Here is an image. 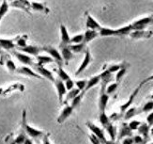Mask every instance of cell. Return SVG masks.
<instances>
[{
	"mask_svg": "<svg viewBox=\"0 0 153 144\" xmlns=\"http://www.w3.org/2000/svg\"><path fill=\"white\" fill-rule=\"evenodd\" d=\"M16 48L15 45V38L12 39H1L0 38V54H2V49L7 51H11Z\"/></svg>",
	"mask_w": 153,
	"mask_h": 144,
	"instance_id": "cell-15",
	"label": "cell"
},
{
	"mask_svg": "<svg viewBox=\"0 0 153 144\" xmlns=\"http://www.w3.org/2000/svg\"><path fill=\"white\" fill-rule=\"evenodd\" d=\"M131 136H132V130L129 127V124L126 122L122 123L120 130H119V132L117 134V139L121 140L122 137H127Z\"/></svg>",
	"mask_w": 153,
	"mask_h": 144,
	"instance_id": "cell-21",
	"label": "cell"
},
{
	"mask_svg": "<svg viewBox=\"0 0 153 144\" xmlns=\"http://www.w3.org/2000/svg\"><path fill=\"white\" fill-rule=\"evenodd\" d=\"M15 38V45L16 48H20V47H25L26 46V42H27L28 36L27 35H21V36H17L14 37Z\"/></svg>",
	"mask_w": 153,
	"mask_h": 144,
	"instance_id": "cell-30",
	"label": "cell"
},
{
	"mask_svg": "<svg viewBox=\"0 0 153 144\" xmlns=\"http://www.w3.org/2000/svg\"><path fill=\"white\" fill-rule=\"evenodd\" d=\"M31 10H35V11H39V12H43L45 14H48L50 12V10L47 8L46 3H42V2H36L33 1L31 2Z\"/></svg>",
	"mask_w": 153,
	"mask_h": 144,
	"instance_id": "cell-20",
	"label": "cell"
},
{
	"mask_svg": "<svg viewBox=\"0 0 153 144\" xmlns=\"http://www.w3.org/2000/svg\"><path fill=\"white\" fill-rule=\"evenodd\" d=\"M22 130H24L25 133L27 135V137H31L32 140L42 139L43 136L45 135V133L42 130L36 129L27 123V121H26V111H25V109L23 110V114H22Z\"/></svg>",
	"mask_w": 153,
	"mask_h": 144,
	"instance_id": "cell-1",
	"label": "cell"
},
{
	"mask_svg": "<svg viewBox=\"0 0 153 144\" xmlns=\"http://www.w3.org/2000/svg\"><path fill=\"white\" fill-rule=\"evenodd\" d=\"M0 64L1 65H5V66L7 67V69H8L10 72H11V73H15L16 70H17V67L15 63L13 62V60H11V58L10 57V56L8 54H1V57H0Z\"/></svg>",
	"mask_w": 153,
	"mask_h": 144,
	"instance_id": "cell-12",
	"label": "cell"
},
{
	"mask_svg": "<svg viewBox=\"0 0 153 144\" xmlns=\"http://www.w3.org/2000/svg\"><path fill=\"white\" fill-rule=\"evenodd\" d=\"M141 109H142V112H145V113L150 112V111H152V109H153V100L151 99L150 101L146 103L144 106L141 107Z\"/></svg>",
	"mask_w": 153,
	"mask_h": 144,
	"instance_id": "cell-40",
	"label": "cell"
},
{
	"mask_svg": "<svg viewBox=\"0 0 153 144\" xmlns=\"http://www.w3.org/2000/svg\"><path fill=\"white\" fill-rule=\"evenodd\" d=\"M150 98H151V99L153 100V94H151V96H150Z\"/></svg>",
	"mask_w": 153,
	"mask_h": 144,
	"instance_id": "cell-56",
	"label": "cell"
},
{
	"mask_svg": "<svg viewBox=\"0 0 153 144\" xmlns=\"http://www.w3.org/2000/svg\"><path fill=\"white\" fill-rule=\"evenodd\" d=\"M123 64H113V65H110V66L107 68V70L110 72V73H117V72L122 67Z\"/></svg>",
	"mask_w": 153,
	"mask_h": 144,
	"instance_id": "cell-44",
	"label": "cell"
},
{
	"mask_svg": "<svg viewBox=\"0 0 153 144\" xmlns=\"http://www.w3.org/2000/svg\"><path fill=\"white\" fill-rule=\"evenodd\" d=\"M42 51L48 53L50 57H52L53 58H54L55 62L58 65V66L61 67L63 65L64 60H63V57H62L61 54L59 53L57 49L53 47L52 45H44V46L42 47Z\"/></svg>",
	"mask_w": 153,
	"mask_h": 144,
	"instance_id": "cell-3",
	"label": "cell"
},
{
	"mask_svg": "<svg viewBox=\"0 0 153 144\" xmlns=\"http://www.w3.org/2000/svg\"><path fill=\"white\" fill-rule=\"evenodd\" d=\"M132 31H134V28H132L131 24H130L127 25H124L122 28L115 29V36H118V37L127 36V35H130V33Z\"/></svg>",
	"mask_w": 153,
	"mask_h": 144,
	"instance_id": "cell-23",
	"label": "cell"
},
{
	"mask_svg": "<svg viewBox=\"0 0 153 144\" xmlns=\"http://www.w3.org/2000/svg\"><path fill=\"white\" fill-rule=\"evenodd\" d=\"M1 20H2V19H1V18H0V21H1Z\"/></svg>",
	"mask_w": 153,
	"mask_h": 144,
	"instance_id": "cell-59",
	"label": "cell"
},
{
	"mask_svg": "<svg viewBox=\"0 0 153 144\" xmlns=\"http://www.w3.org/2000/svg\"><path fill=\"white\" fill-rule=\"evenodd\" d=\"M10 52L17 58V60L20 62L23 63L24 65H26V66H29V67H34L35 66L36 62L33 61L32 57L29 55H27V54H23L22 52H20L18 50H14V49L10 51Z\"/></svg>",
	"mask_w": 153,
	"mask_h": 144,
	"instance_id": "cell-4",
	"label": "cell"
},
{
	"mask_svg": "<svg viewBox=\"0 0 153 144\" xmlns=\"http://www.w3.org/2000/svg\"><path fill=\"white\" fill-rule=\"evenodd\" d=\"M118 87V83L117 82H114V83H111L110 85H108L107 87H106V93H107V94H112L114 93L115 91L117 90Z\"/></svg>",
	"mask_w": 153,
	"mask_h": 144,
	"instance_id": "cell-41",
	"label": "cell"
},
{
	"mask_svg": "<svg viewBox=\"0 0 153 144\" xmlns=\"http://www.w3.org/2000/svg\"><path fill=\"white\" fill-rule=\"evenodd\" d=\"M143 86L142 84H140L139 86L134 90V93H132L131 94V96L129 97V99L127 100V102H125L122 106L120 107V111H121V113H123V112H125L126 110H127L129 107H130V106H131V104H132V102H134V98L136 97V95L138 94V93H139V90H140V89H141V87Z\"/></svg>",
	"mask_w": 153,
	"mask_h": 144,
	"instance_id": "cell-19",
	"label": "cell"
},
{
	"mask_svg": "<svg viewBox=\"0 0 153 144\" xmlns=\"http://www.w3.org/2000/svg\"><path fill=\"white\" fill-rule=\"evenodd\" d=\"M36 60H37V64L39 65H42V66H44L46 64H49V63H53L55 62L54 58L50 56H42V55H39L36 57Z\"/></svg>",
	"mask_w": 153,
	"mask_h": 144,
	"instance_id": "cell-29",
	"label": "cell"
},
{
	"mask_svg": "<svg viewBox=\"0 0 153 144\" xmlns=\"http://www.w3.org/2000/svg\"><path fill=\"white\" fill-rule=\"evenodd\" d=\"M102 88H101V93H100L99 96V111L100 113L105 112L106 107H107V104L109 101V94L106 93V85L101 84Z\"/></svg>",
	"mask_w": 153,
	"mask_h": 144,
	"instance_id": "cell-2",
	"label": "cell"
},
{
	"mask_svg": "<svg viewBox=\"0 0 153 144\" xmlns=\"http://www.w3.org/2000/svg\"><path fill=\"white\" fill-rule=\"evenodd\" d=\"M26 137H27V135H26V134L25 133V131H24V130H22V131H21V133H19V135H18L13 140H14V142H15L16 144H24V142H25V140Z\"/></svg>",
	"mask_w": 153,
	"mask_h": 144,
	"instance_id": "cell-37",
	"label": "cell"
},
{
	"mask_svg": "<svg viewBox=\"0 0 153 144\" xmlns=\"http://www.w3.org/2000/svg\"><path fill=\"white\" fill-rule=\"evenodd\" d=\"M24 144H33V140H31V137H26Z\"/></svg>",
	"mask_w": 153,
	"mask_h": 144,
	"instance_id": "cell-53",
	"label": "cell"
},
{
	"mask_svg": "<svg viewBox=\"0 0 153 144\" xmlns=\"http://www.w3.org/2000/svg\"><path fill=\"white\" fill-rule=\"evenodd\" d=\"M9 1H10V2H11V1H13V0H9Z\"/></svg>",
	"mask_w": 153,
	"mask_h": 144,
	"instance_id": "cell-58",
	"label": "cell"
},
{
	"mask_svg": "<svg viewBox=\"0 0 153 144\" xmlns=\"http://www.w3.org/2000/svg\"><path fill=\"white\" fill-rule=\"evenodd\" d=\"M93 58H92V56L90 54V51L88 48H86L85 50V57H84V60L82 61V63L80 64V66L78 67L77 71L75 72V75H79L80 74H82L83 72L88 68V65L92 62Z\"/></svg>",
	"mask_w": 153,
	"mask_h": 144,
	"instance_id": "cell-9",
	"label": "cell"
},
{
	"mask_svg": "<svg viewBox=\"0 0 153 144\" xmlns=\"http://www.w3.org/2000/svg\"><path fill=\"white\" fill-rule=\"evenodd\" d=\"M149 81H153V75H151L150 76H149L148 78H146V79L144 80V81H142L141 82V84L142 85H144L145 83H147V82H149Z\"/></svg>",
	"mask_w": 153,
	"mask_h": 144,
	"instance_id": "cell-52",
	"label": "cell"
},
{
	"mask_svg": "<svg viewBox=\"0 0 153 144\" xmlns=\"http://www.w3.org/2000/svg\"><path fill=\"white\" fill-rule=\"evenodd\" d=\"M69 47L71 50L72 53H82L86 48H85V43H76V44H69Z\"/></svg>",
	"mask_w": 153,
	"mask_h": 144,
	"instance_id": "cell-32",
	"label": "cell"
},
{
	"mask_svg": "<svg viewBox=\"0 0 153 144\" xmlns=\"http://www.w3.org/2000/svg\"><path fill=\"white\" fill-rule=\"evenodd\" d=\"M149 144H153V143H149Z\"/></svg>",
	"mask_w": 153,
	"mask_h": 144,
	"instance_id": "cell-60",
	"label": "cell"
},
{
	"mask_svg": "<svg viewBox=\"0 0 153 144\" xmlns=\"http://www.w3.org/2000/svg\"><path fill=\"white\" fill-rule=\"evenodd\" d=\"M122 144H134V139H132V137H125L122 141Z\"/></svg>",
	"mask_w": 153,
	"mask_h": 144,
	"instance_id": "cell-51",
	"label": "cell"
},
{
	"mask_svg": "<svg viewBox=\"0 0 153 144\" xmlns=\"http://www.w3.org/2000/svg\"><path fill=\"white\" fill-rule=\"evenodd\" d=\"M132 139H134V144H139V143H142V142L146 141L144 140V137L141 135L134 136V137H132Z\"/></svg>",
	"mask_w": 153,
	"mask_h": 144,
	"instance_id": "cell-47",
	"label": "cell"
},
{
	"mask_svg": "<svg viewBox=\"0 0 153 144\" xmlns=\"http://www.w3.org/2000/svg\"><path fill=\"white\" fill-rule=\"evenodd\" d=\"M75 108L71 106V104H65L64 108L61 110L60 114H59V116L57 117V122L58 123H63L66 120L68 119V118L72 114V112H74V110Z\"/></svg>",
	"mask_w": 153,
	"mask_h": 144,
	"instance_id": "cell-13",
	"label": "cell"
},
{
	"mask_svg": "<svg viewBox=\"0 0 153 144\" xmlns=\"http://www.w3.org/2000/svg\"><path fill=\"white\" fill-rule=\"evenodd\" d=\"M129 124V127L132 130V131H134V130H137V128L139 127V125L141 124V122H139V121H131Z\"/></svg>",
	"mask_w": 153,
	"mask_h": 144,
	"instance_id": "cell-46",
	"label": "cell"
},
{
	"mask_svg": "<svg viewBox=\"0 0 153 144\" xmlns=\"http://www.w3.org/2000/svg\"><path fill=\"white\" fill-rule=\"evenodd\" d=\"M137 131L139 135H141L144 140H149V135L150 133V128H149V125L148 123H141L139 127L137 128Z\"/></svg>",
	"mask_w": 153,
	"mask_h": 144,
	"instance_id": "cell-26",
	"label": "cell"
},
{
	"mask_svg": "<svg viewBox=\"0 0 153 144\" xmlns=\"http://www.w3.org/2000/svg\"><path fill=\"white\" fill-rule=\"evenodd\" d=\"M100 76H101V84H104L106 86H107V83H109L113 79L112 73H110L107 69L103 71L102 74H100Z\"/></svg>",
	"mask_w": 153,
	"mask_h": 144,
	"instance_id": "cell-31",
	"label": "cell"
},
{
	"mask_svg": "<svg viewBox=\"0 0 153 144\" xmlns=\"http://www.w3.org/2000/svg\"><path fill=\"white\" fill-rule=\"evenodd\" d=\"M126 72H127V66H124V65H122V67L117 72V75H116V82L118 83L119 81H120V79L124 76V75L126 74Z\"/></svg>",
	"mask_w": 153,
	"mask_h": 144,
	"instance_id": "cell-38",
	"label": "cell"
},
{
	"mask_svg": "<svg viewBox=\"0 0 153 144\" xmlns=\"http://www.w3.org/2000/svg\"><path fill=\"white\" fill-rule=\"evenodd\" d=\"M86 126H88V129L93 133V135L98 137V140L101 141V143H106V142H107V140H106V139H105L103 130L102 128H100L99 126L96 125V124L89 122H86Z\"/></svg>",
	"mask_w": 153,
	"mask_h": 144,
	"instance_id": "cell-8",
	"label": "cell"
},
{
	"mask_svg": "<svg viewBox=\"0 0 153 144\" xmlns=\"http://www.w3.org/2000/svg\"><path fill=\"white\" fill-rule=\"evenodd\" d=\"M10 7L22 10L31 15V2L28 0H13V1L10 2Z\"/></svg>",
	"mask_w": 153,
	"mask_h": 144,
	"instance_id": "cell-6",
	"label": "cell"
},
{
	"mask_svg": "<svg viewBox=\"0 0 153 144\" xmlns=\"http://www.w3.org/2000/svg\"><path fill=\"white\" fill-rule=\"evenodd\" d=\"M99 120H100V122H101V124L102 125V127H106L108 125V124L111 122V120L110 118L106 115L105 112H102V113H100V117H99Z\"/></svg>",
	"mask_w": 153,
	"mask_h": 144,
	"instance_id": "cell-36",
	"label": "cell"
},
{
	"mask_svg": "<svg viewBox=\"0 0 153 144\" xmlns=\"http://www.w3.org/2000/svg\"><path fill=\"white\" fill-rule=\"evenodd\" d=\"M86 84H88V80H77L75 82V85L77 89H79L80 90H85V87H86Z\"/></svg>",
	"mask_w": 153,
	"mask_h": 144,
	"instance_id": "cell-43",
	"label": "cell"
},
{
	"mask_svg": "<svg viewBox=\"0 0 153 144\" xmlns=\"http://www.w3.org/2000/svg\"><path fill=\"white\" fill-rule=\"evenodd\" d=\"M10 10V4L8 2V0H3L1 5H0V18H3Z\"/></svg>",
	"mask_w": 153,
	"mask_h": 144,
	"instance_id": "cell-34",
	"label": "cell"
},
{
	"mask_svg": "<svg viewBox=\"0 0 153 144\" xmlns=\"http://www.w3.org/2000/svg\"><path fill=\"white\" fill-rule=\"evenodd\" d=\"M146 143V141H144V142H142V143H139V144H145Z\"/></svg>",
	"mask_w": 153,
	"mask_h": 144,
	"instance_id": "cell-57",
	"label": "cell"
},
{
	"mask_svg": "<svg viewBox=\"0 0 153 144\" xmlns=\"http://www.w3.org/2000/svg\"><path fill=\"white\" fill-rule=\"evenodd\" d=\"M83 96H84V93H80L79 95H77V96L74 98V99L71 102V106L74 107V108H76V107L79 106V104H80V103H81Z\"/></svg>",
	"mask_w": 153,
	"mask_h": 144,
	"instance_id": "cell-42",
	"label": "cell"
},
{
	"mask_svg": "<svg viewBox=\"0 0 153 144\" xmlns=\"http://www.w3.org/2000/svg\"><path fill=\"white\" fill-rule=\"evenodd\" d=\"M55 72L56 73V75H57V76H58V78H60V79L62 80V81H66V80H68V79H70V75L66 73V72L62 69V67H60V66H58L56 70H55Z\"/></svg>",
	"mask_w": 153,
	"mask_h": 144,
	"instance_id": "cell-35",
	"label": "cell"
},
{
	"mask_svg": "<svg viewBox=\"0 0 153 144\" xmlns=\"http://www.w3.org/2000/svg\"><path fill=\"white\" fill-rule=\"evenodd\" d=\"M147 122H148V124L150 126H153V111L151 113H149L147 117Z\"/></svg>",
	"mask_w": 153,
	"mask_h": 144,
	"instance_id": "cell-49",
	"label": "cell"
},
{
	"mask_svg": "<svg viewBox=\"0 0 153 144\" xmlns=\"http://www.w3.org/2000/svg\"><path fill=\"white\" fill-rule=\"evenodd\" d=\"M140 113H142V109L141 108L136 107H130V108H128L127 110L125 111L124 119L125 120H130V119H131V118H134V116L140 114Z\"/></svg>",
	"mask_w": 153,
	"mask_h": 144,
	"instance_id": "cell-27",
	"label": "cell"
},
{
	"mask_svg": "<svg viewBox=\"0 0 153 144\" xmlns=\"http://www.w3.org/2000/svg\"><path fill=\"white\" fill-rule=\"evenodd\" d=\"M54 84H55L56 89L59 103L62 104L63 99H64V95H66V93H67V89H66V87H65V83H64V81H62L60 79V78H56L54 82Z\"/></svg>",
	"mask_w": 153,
	"mask_h": 144,
	"instance_id": "cell-11",
	"label": "cell"
},
{
	"mask_svg": "<svg viewBox=\"0 0 153 144\" xmlns=\"http://www.w3.org/2000/svg\"><path fill=\"white\" fill-rule=\"evenodd\" d=\"M60 39H61L60 44H65V45L71 44V37L69 35L67 28L64 25H60Z\"/></svg>",
	"mask_w": 153,
	"mask_h": 144,
	"instance_id": "cell-22",
	"label": "cell"
},
{
	"mask_svg": "<svg viewBox=\"0 0 153 144\" xmlns=\"http://www.w3.org/2000/svg\"><path fill=\"white\" fill-rule=\"evenodd\" d=\"M89 140H90V141L92 142V144H102L101 141H100V140H98V137H97L96 136H94V135L89 136Z\"/></svg>",
	"mask_w": 153,
	"mask_h": 144,
	"instance_id": "cell-48",
	"label": "cell"
},
{
	"mask_svg": "<svg viewBox=\"0 0 153 144\" xmlns=\"http://www.w3.org/2000/svg\"><path fill=\"white\" fill-rule=\"evenodd\" d=\"M80 93H81V90H80L79 89H77V88H75V89H74H74H71V90H69V93H66V98H65V100L63 101L62 104H68L69 102H71V101L74 100L77 95H79Z\"/></svg>",
	"mask_w": 153,
	"mask_h": 144,
	"instance_id": "cell-25",
	"label": "cell"
},
{
	"mask_svg": "<svg viewBox=\"0 0 153 144\" xmlns=\"http://www.w3.org/2000/svg\"><path fill=\"white\" fill-rule=\"evenodd\" d=\"M15 73L19 74V75H25V76L34 77V78H37V79H42V78L38 73H36L35 71H33L29 66H26V65H24V66H21V67H18Z\"/></svg>",
	"mask_w": 153,
	"mask_h": 144,
	"instance_id": "cell-10",
	"label": "cell"
},
{
	"mask_svg": "<svg viewBox=\"0 0 153 144\" xmlns=\"http://www.w3.org/2000/svg\"><path fill=\"white\" fill-rule=\"evenodd\" d=\"M33 69H34V71L36 72V73H38L39 75H41L42 77L45 78V79H47L51 82L54 83L56 78L54 76V75H53V73L51 71L47 70L44 66H42V65H39V64H35V66L33 67Z\"/></svg>",
	"mask_w": 153,
	"mask_h": 144,
	"instance_id": "cell-7",
	"label": "cell"
},
{
	"mask_svg": "<svg viewBox=\"0 0 153 144\" xmlns=\"http://www.w3.org/2000/svg\"><path fill=\"white\" fill-rule=\"evenodd\" d=\"M150 134H151V136H153V126H152V128L150 129Z\"/></svg>",
	"mask_w": 153,
	"mask_h": 144,
	"instance_id": "cell-55",
	"label": "cell"
},
{
	"mask_svg": "<svg viewBox=\"0 0 153 144\" xmlns=\"http://www.w3.org/2000/svg\"><path fill=\"white\" fill-rule=\"evenodd\" d=\"M153 35V32L151 30H134L130 33V37L131 39H149Z\"/></svg>",
	"mask_w": 153,
	"mask_h": 144,
	"instance_id": "cell-18",
	"label": "cell"
},
{
	"mask_svg": "<svg viewBox=\"0 0 153 144\" xmlns=\"http://www.w3.org/2000/svg\"><path fill=\"white\" fill-rule=\"evenodd\" d=\"M50 134H45L42 137V144H52L50 141V137H49Z\"/></svg>",
	"mask_w": 153,
	"mask_h": 144,
	"instance_id": "cell-50",
	"label": "cell"
},
{
	"mask_svg": "<svg viewBox=\"0 0 153 144\" xmlns=\"http://www.w3.org/2000/svg\"><path fill=\"white\" fill-rule=\"evenodd\" d=\"M98 36H100L99 31L97 30H92V29H86L85 34H84V43L86 44L89 42L93 41L94 39H96Z\"/></svg>",
	"mask_w": 153,
	"mask_h": 144,
	"instance_id": "cell-24",
	"label": "cell"
},
{
	"mask_svg": "<svg viewBox=\"0 0 153 144\" xmlns=\"http://www.w3.org/2000/svg\"><path fill=\"white\" fill-rule=\"evenodd\" d=\"M64 83H65V87L67 89V90H71V89H74V85H75V82H74V80L71 79V78L68 80H66Z\"/></svg>",
	"mask_w": 153,
	"mask_h": 144,
	"instance_id": "cell-45",
	"label": "cell"
},
{
	"mask_svg": "<svg viewBox=\"0 0 153 144\" xmlns=\"http://www.w3.org/2000/svg\"><path fill=\"white\" fill-rule=\"evenodd\" d=\"M18 51L22 52V53H25L30 56H34L37 57L39 55L41 52H42V47L39 46H36V45H26L25 47H20V48H16Z\"/></svg>",
	"mask_w": 153,
	"mask_h": 144,
	"instance_id": "cell-14",
	"label": "cell"
},
{
	"mask_svg": "<svg viewBox=\"0 0 153 144\" xmlns=\"http://www.w3.org/2000/svg\"><path fill=\"white\" fill-rule=\"evenodd\" d=\"M81 43H84V34L74 35V37L71 38V44H76Z\"/></svg>",
	"mask_w": 153,
	"mask_h": 144,
	"instance_id": "cell-39",
	"label": "cell"
},
{
	"mask_svg": "<svg viewBox=\"0 0 153 144\" xmlns=\"http://www.w3.org/2000/svg\"><path fill=\"white\" fill-rule=\"evenodd\" d=\"M86 19H85V28L86 29H92V30H97L100 31L102 28V25H100L94 18H93L88 12H85Z\"/></svg>",
	"mask_w": 153,
	"mask_h": 144,
	"instance_id": "cell-16",
	"label": "cell"
},
{
	"mask_svg": "<svg viewBox=\"0 0 153 144\" xmlns=\"http://www.w3.org/2000/svg\"><path fill=\"white\" fill-rule=\"evenodd\" d=\"M153 24V15H149L143 18L138 19V20L131 23L134 30H142L145 29L148 25Z\"/></svg>",
	"mask_w": 153,
	"mask_h": 144,
	"instance_id": "cell-5",
	"label": "cell"
},
{
	"mask_svg": "<svg viewBox=\"0 0 153 144\" xmlns=\"http://www.w3.org/2000/svg\"><path fill=\"white\" fill-rule=\"evenodd\" d=\"M59 48H60V54L63 57V60L65 61L66 64H69V62L74 58V53L71 52L70 49L69 45H65V44H60L59 45Z\"/></svg>",
	"mask_w": 153,
	"mask_h": 144,
	"instance_id": "cell-17",
	"label": "cell"
},
{
	"mask_svg": "<svg viewBox=\"0 0 153 144\" xmlns=\"http://www.w3.org/2000/svg\"><path fill=\"white\" fill-rule=\"evenodd\" d=\"M105 129H106V131H107V133H108V135H109V137H110V139H111V140H113V141H115V140H116V137H117V127L113 124L112 122H110L107 126L105 127Z\"/></svg>",
	"mask_w": 153,
	"mask_h": 144,
	"instance_id": "cell-33",
	"label": "cell"
},
{
	"mask_svg": "<svg viewBox=\"0 0 153 144\" xmlns=\"http://www.w3.org/2000/svg\"><path fill=\"white\" fill-rule=\"evenodd\" d=\"M99 83H101V76H100V75L91 77L89 80H88V84H86V87H85V90L83 91V93H86V91H88L90 89L94 88L95 86H97Z\"/></svg>",
	"mask_w": 153,
	"mask_h": 144,
	"instance_id": "cell-28",
	"label": "cell"
},
{
	"mask_svg": "<svg viewBox=\"0 0 153 144\" xmlns=\"http://www.w3.org/2000/svg\"><path fill=\"white\" fill-rule=\"evenodd\" d=\"M8 144H16L15 142H14V140H10V141H8Z\"/></svg>",
	"mask_w": 153,
	"mask_h": 144,
	"instance_id": "cell-54",
	"label": "cell"
}]
</instances>
